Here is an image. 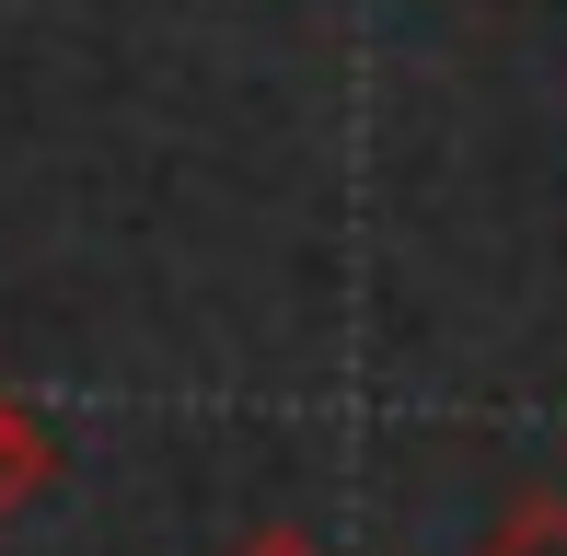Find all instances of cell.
Here are the masks:
<instances>
[{"mask_svg":"<svg viewBox=\"0 0 567 556\" xmlns=\"http://www.w3.org/2000/svg\"><path fill=\"white\" fill-rule=\"evenodd\" d=\"M47 475H59V441H47V418L23 406L12 383H0V522H12L23 498L47 487Z\"/></svg>","mask_w":567,"mask_h":556,"instance_id":"cell-1","label":"cell"},{"mask_svg":"<svg viewBox=\"0 0 567 556\" xmlns=\"http://www.w3.org/2000/svg\"><path fill=\"white\" fill-rule=\"evenodd\" d=\"M475 556H567V498H556V487L509 498V511H498V534H486Z\"/></svg>","mask_w":567,"mask_h":556,"instance_id":"cell-2","label":"cell"},{"mask_svg":"<svg viewBox=\"0 0 567 556\" xmlns=\"http://www.w3.org/2000/svg\"><path fill=\"white\" fill-rule=\"evenodd\" d=\"M231 556H324V545H313V534H290V522H267V534H244Z\"/></svg>","mask_w":567,"mask_h":556,"instance_id":"cell-3","label":"cell"}]
</instances>
